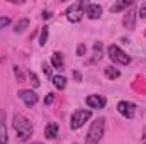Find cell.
<instances>
[{
  "instance_id": "cell-1",
  "label": "cell",
  "mask_w": 146,
  "mask_h": 144,
  "mask_svg": "<svg viewBox=\"0 0 146 144\" xmlns=\"http://www.w3.org/2000/svg\"><path fill=\"white\" fill-rule=\"evenodd\" d=\"M12 124H14V129H15V132H17V141H21V143L29 141V137H31L33 132H34L33 122H31L26 115H22V114H15Z\"/></svg>"
},
{
  "instance_id": "cell-2",
  "label": "cell",
  "mask_w": 146,
  "mask_h": 144,
  "mask_svg": "<svg viewBox=\"0 0 146 144\" xmlns=\"http://www.w3.org/2000/svg\"><path fill=\"white\" fill-rule=\"evenodd\" d=\"M104 132H106V119L104 117H99L92 122L87 136H85V143L87 144H99L100 139L104 137Z\"/></svg>"
},
{
  "instance_id": "cell-3",
  "label": "cell",
  "mask_w": 146,
  "mask_h": 144,
  "mask_svg": "<svg viewBox=\"0 0 146 144\" xmlns=\"http://www.w3.org/2000/svg\"><path fill=\"white\" fill-rule=\"evenodd\" d=\"M107 54H109L110 61H114L115 65H122V66H127L131 63V56L126 54L117 44H110L107 48Z\"/></svg>"
},
{
  "instance_id": "cell-4",
  "label": "cell",
  "mask_w": 146,
  "mask_h": 144,
  "mask_svg": "<svg viewBox=\"0 0 146 144\" xmlns=\"http://www.w3.org/2000/svg\"><path fill=\"white\" fill-rule=\"evenodd\" d=\"M90 117H92V110H85V108H78V110H75L73 115H72V119H70V127H72L73 131L83 127Z\"/></svg>"
},
{
  "instance_id": "cell-5",
  "label": "cell",
  "mask_w": 146,
  "mask_h": 144,
  "mask_svg": "<svg viewBox=\"0 0 146 144\" xmlns=\"http://www.w3.org/2000/svg\"><path fill=\"white\" fill-rule=\"evenodd\" d=\"M83 14H85V3L83 2H75L73 5H70L66 9V19L70 22H73V24L80 22L82 17H83Z\"/></svg>"
},
{
  "instance_id": "cell-6",
  "label": "cell",
  "mask_w": 146,
  "mask_h": 144,
  "mask_svg": "<svg viewBox=\"0 0 146 144\" xmlns=\"http://www.w3.org/2000/svg\"><path fill=\"white\" fill-rule=\"evenodd\" d=\"M117 112H119L122 117H126V119H134V115H136V105H134L133 102L122 100V102L117 104Z\"/></svg>"
},
{
  "instance_id": "cell-7",
  "label": "cell",
  "mask_w": 146,
  "mask_h": 144,
  "mask_svg": "<svg viewBox=\"0 0 146 144\" xmlns=\"http://www.w3.org/2000/svg\"><path fill=\"white\" fill-rule=\"evenodd\" d=\"M19 98L26 104V107H34L37 104V95L33 90H19Z\"/></svg>"
},
{
  "instance_id": "cell-8",
  "label": "cell",
  "mask_w": 146,
  "mask_h": 144,
  "mask_svg": "<svg viewBox=\"0 0 146 144\" xmlns=\"http://www.w3.org/2000/svg\"><path fill=\"white\" fill-rule=\"evenodd\" d=\"M136 15H138V10H136V7L133 5L131 10H127V12L124 14V19H122V24H124L126 29L133 31V29L136 27Z\"/></svg>"
},
{
  "instance_id": "cell-9",
  "label": "cell",
  "mask_w": 146,
  "mask_h": 144,
  "mask_svg": "<svg viewBox=\"0 0 146 144\" xmlns=\"http://www.w3.org/2000/svg\"><path fill=\"white\" fill-rule=\"evenodd\" d=\"M85 102H87L88 107L94 108V110H100V108L106 107V104H107V100L104 97H100V95H88L85 98Z\"/></svg>"
},
{
  "instance_id": "cell-10",
  "label": "cell",
  "mask_w": 146,
  "mask_h": 144,
  "mask_svg": "<svg viewBox=\"0 0 146 144\" xmlns=\"http://www.w3.org/2000/svg\"><path fill=\"white\" fill-rule=\"evenodd\" d=\"M85 14L88 19H100L102 15V7L99 3H85Z\"/></svg>"
},
{
  "instance_id": "cell-11",
  "label": "cell",
  "mask_w": 146,
  "mask_h": 144,
  "mask_svg": "<svg viewBox=\"0 0 146 144\" xmlns=\"http://www.w3.org/2000/svg\"><path fill=\"white\" fill-rule=\"evenodd\" d=\"M5 110H0V144H9V134L5 126Z\"/></svg>"
},
{
  "instance_id": "cell-12",
  "label": "cell",
  "mask_w": 146,
  "mask_h": 144,
  "mask_svg": "<svg viewBox=\"0 0 146 144\" xmlns=\"http://www.w3.org/2000/svg\"><path fill=\"white\" fill-rule=\"evenodd\" d=\"M58 124L56 122H49L46 127H44V136H46V139H54L56 136H58Z\"/></svg>"
},
{
  "instance_id": "cell-13",
  "label": "cell",
  "mask_w": 146,
  "mask_h": 144,
  "mask_svg": "<svg viewBox=\"0 0 146 144\" xmlns=\"http://www.w3.org/2000/svg\"><path fill=\"white\" fill-rule=\"evenodd\" d=\"M51 80H53V85H54L58 90H65V88H66V78H65L63 75H56V76H53Z\"/></svg>"
},
{
  "instance_id": "cell-14",
  "label": "cell",
  "mask_w": 146,
  "mask_h": 144,
  "mask_svg": "<svg viewBox=\"0 0 146 144\" xmlns=\"http://www.w3.org/2000/svg\"><path fill=\"white\" fill-rule=\"evenodd\" d=\"M51 65H53L54 68H58V70H63V66H65L63 56H61L60 53H53V58H51Z\"/></svg>"
},
{
  "instance_id": "cell-15",
  "label": "cell",
  "mask_w": 146,
  "mask_h": 144,
  "mask_svg": "<svg viewBox=\"0 0 146 144\" xmlns=\"http://www.w3.org/2000/svg\"><path fill=\"white\" fill-rule=\"evenodd\" d=\"M133 5H134L133 2L122 0V2H117L115 5H112V7H110V10H112V12H121V10H124V9H127V7H133Z\"/></svg>"
},
{
  "instance_id": "cell-16",
  "label": "cell",
  "mask_w": 146,
  "mask_h": 144,
  "mask_svg": "<svg viewBox=\"0 0 146 144\" xmlns=\"http://www.w3.org/2000/svg\"><path fill=\"white\" fill-rule=\"evenodd\" d=\"M102 59V42H95L94 44V59L92 63H97Z\"/></svg>"
},
{
  "instance_id": "cell-17",
  "label": "cell",
  "mask_w": 146,
  "mask_h": 144,
  "mask_svg": "<svg viewBox=\"0 0 146 144\" xmlns=\"http://www.w3.org/2000/svg\"><path fill=\"white\" fill-rule=\"evenodd\" d=\"M106 76H107L109 80H117V78L121 76V71H119L117 68H114V66H107V68H106Z\"/></svg>"
},
{
  "instance_id": "cell-18",
  "label": "cell",
  "mask_w": 146,
  "mask_h": 144,
  "mask_svg": "<svg viewBox=\"0 0 146 144\" xmlns=\"http://www.w3.org/2000/svg\"><path fill=\"white\" fill-rule=\"evenodd\" d=\"M27 27H29V20H27V19H21V20L15 24L14 31H15V32H24Z\"/></svg>"
},
{
  "instance_id": "cell-19",
  "label": "cell",
  "mask_w": 146,
  "mask_h": 144,
  "mask_svg": "<svg viewBox=\"0 0 146 144\" xmlns=\"http://www.w3.org/2000/svg\"><path fill=\"white\" fill-rule=\"evenodd\" d=\"M48 36H49V31H48V27H42V31H41V36H39V46H46V42H48Z\"/></svg>"
},
{
  "instance_id": "cell-20",
  "label": "cell",
  "mask_w": 146,
  "mask_h": 144,
  "mask_svg": "<svg viewBox=\"0 0 146 144\" xmlns=\"http://www.w3.org/2000/svg\"><path fill=\"white\" fill-rule=\"evenodd\" d=\"M29 80H31V83H33V87H34V88H37V87H39V85H41V83H39V78H37V75L36 73H29Z\"/></svg>"
},
{
  "instance_id": "cell-21",
  "label": "cell",
  "mask_w": 146,
  "mask_h": 144,
  "mask_svg": "<svg viewBox=\"0 0 146 144\" xmlns=\"http://www.w3.org/2000/svg\"><path fill=\"white\" fill-rule=\"evenodd\" d=\"M42 73H44V75H46L48 78H53V71H51V66H49V65H48L46 61L42 63Z\"/></svg>"
},
{
  "instance_id": "cell-22",
  "label": "cell",
  "mask_w": 146,
  "mask_h": 144,
  "mask_svg": "<svg viewBox=\"0 0 146 144\" xmlns=\"http://www.w3.org/2000/svg\"><path fill=\"white\" fill-rule=\"evenodd\" d=\"M14 73H15V78H17L19 81H26V78H24V73L21 71V68H19V66H14Z\"/></svg>"
},
{
  "instance_id": "cell-23",
  "label": "cell",
  "mask_w": 146,
  "mask_h": 144,
  "mask_svg": "<svg viewBox=\"0 0 146 144\" xmlns=\"http://www.w3.org/2000/svg\"><path fill=\"white\" fill-rule=\"evenodd\" d=\"M7 26H10V19L9 17H0V29H3Z\"/></svg>"
},
{
  "instance_id": "cell-24",
  "label": "cell",
  "mask_w": 146,
  "mask_h": 144,
  "mask_svg": "<svg viewBox=\"0 0 146 144\" xmlns=\"http://www.w3.org/2000/svg\"><path fill=\"white\" fill-rule=\"evenodd\" d=\"M53 100H54V95H53V93H48V97L44 98V105H51Z\"/></svg>"
},
{
  "instance_id": "cell-25",
  "label": "cell",
  "mask_w": 146,
  "mask_h": 144,
  "mask_svg": "<svg viewBox=\"0 0 146 144\" xmlns=\"http://www.w3.org/2000/svg\"><path fill=\"white\" fill-rule=\"evenodd\" d=\"M138 14L141 15V19H146V3H143V5L139 7V10H138Z\"/></svg>"
},
{
  "instance_id": "cell-26",
  "label": "cell",
  "mask_w": 146,
  "mask_h": 144,
  "mask_svg": "<svg viewBox=\"0 0 146 144\" xmlns=\"http://www.w3.org/2000/svg\"><path fill=\"white\" fill-rule=\"evenodd\" d=\"M76 54H78V56H83V54H85V44H78V48H76Z\"/></svg>"
},
{
  "instance_id": "cell-27",
  "label": "cell",
  "mask_w": 146,
  "mask_h": 144,
  "mask_svg": "<svg viewBox=\"0 0 146 144\" xmlns=\"http://www.w3.org/2000/svg\"><path fill=\"white\" fill-rule=\"evenodd\" d=\"M49 17H51V12H49V10H44V12H42V19L46 20V19H49Z\"/></svg>"
},
{
  "instance_id": "cell-28",
  "label": "cell",
  "mask_w": 146,
  "mask_h": 144,
  "mask_svg": "<svg viewBox=\"0 0 146 144\" xmlns=\"http://www.w3.org/2000/svg\"><path fill=\"white\" fill-rule=\"evenodd\" d=\"M73 76H75V80H78V81H82V75L78 71H73Z\"/></svg>"
},
{
  "instance_id": "cell-29",
  "label": "cell",
  "mask_w": 146,
  "mask_h": 144,
  "mask_svg": "<svg viewBox=\"0 0 146 144\" xmlns=\"http://www.w3.org/2000/svg\"><path fill=\"white\" fill-rule=\"evenodd\" d=\"M33 144H42V143H33Z\"/></svg>"
}]
</instances>
